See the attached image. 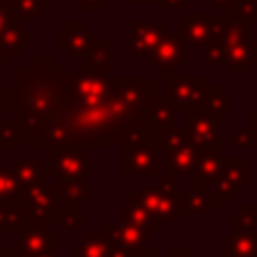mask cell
<instances>
[{
	"instance_id": "6da1fadb",
	"label": "cell",
	"mask_w": 257,
	"mask_h": 257,
	"mask_svg": "<svg viewBox=\"0 0 257 257\" xmlns=\"http://www.w3.org/2000/svg\"><path fill=\"white\" fill-rule=\"evenodd\" d=\"M157 94L159 88L149 82L147 74H110L104 100L86 106L64 104L52 120L70 133L72 145L108 149L112 141H120L131 131V122Z\"/></svg>"
},
{
	"instance_id": "7a4b0ae2",
	"label": "cell",
	"mask_w": 257,
	"mask_h": 257,
	"mask_svg": "<svg viewBox=\"0 0 257 257\" xmlns=\"http://www.w3.org/2000/svg\"><path fill=\"white\" fill-rule=\"evenodd\" d=\"M70 74L56 58L32 56L26 66H14L12 78L2 86V108L24 141L44 122L58 116L64 106Z\"/></svg>"
},
{
	"instance_id": "3957f363",
	"label": "cell",
	"mask_w": 257,
	"mask_h": 257,
	"mask_svg": "<svg viewBox=\"0 0 257 257\" xmlns=\"http://www.w3.org/2000/svg\"><path fill=\"white\" fill-rule=\"evenodd\" d=\"M120 173L122 177H128V175L157 177L159 175L157 147L135 120L131 122V131L120 139Z\"/></svg>"
},
{
	"instance_id": "277c9868",
	"label": "cell",
	"mask_w": 257,
	"mask_h": 257,
	"mask_svg": "<svg viewBox=\"0 0 257 257\" xmlns=\"http://www.w3.org/2000/svg\"><path fill=\"white\" fill-rule=\"evenodd\" d=\"M225 60L233 76H247L257 64V40L249 36V22L239 18L227 20Z\"/></svg>"
},
{
	"instance_id": "5b68a950",
	"label": "cell",
	"mask_w": 257,
	"mask_h": 257,
	"mask_svg": "<svg viewBox=\"0 0 257 257\" xmlns=\"http://www.w3.org/2000/svg\"><path fill=\"white\" fill-rule=\"evenodd\" d=\"M48 175L56 181H76L92 177L94 159L86 155L84 147L78 145H54L48 147Z\"/></svg>"
},
{
	"instance_id": "8992f818",
	"label": "cell",
	"mask_w": 257,
	"mask_h": 257,
	"mask_svg": "<svg viewBox=\"0 0 257 257\" xmlns=\"http://www.w3.org/2000/svg\"><path fill=\"white\" fill-rule=\"evenodd\" d=\"M110 74L112 72L94 70L86 64L76 66L68 78L64 104L86 106V104H96V102L104 100V96L108 92V84H110Z\"/></svg>"
},
{
	"instance_id": "52a82bcc",
	"label": "cell",
	"mask_w": 257,
	"mask_h": 257,
	"mask_svg": "<svg viewBox=\"0 0 257 257\" xmlns=\"http://www.w3.org/2000/svg\"><path fill=\"white\" fill-rule=\"evenodd\" d=\"M135 122L147 133V137L159 149L163 147L167 135L177 126V108L167 100V96L157 94L145 104Z\"/></svg>"
},
{
	"instance_id": "ba28073f",
	"label": "cell",
	"mask_w": 257,
	"mask_h": 257,
	"mask_svg": "<svg viewBox=\"0 0 257 257\" xmlns=\"http://www.w3.org/2000/svg\"><path fill=\"white\" fill-rule=\"evenodd\" d=\"M18 201L24 205V209L28 213V225L48 227L54 223L58 203H56L54 189L48 183V179L32 183V185H24L18 195Z\"/></svg>"
},
{
	"instance_id": "9c48e42d",
	"label": "cell",
	"mask_w": 257,
	"mask_h": 257,
	"mask_svg": "<svg viewBox=\"0 0 257 257\" xmlns=\"http://www.w3.org/2000/svg\"><path fill=\"white\" fill-rule=\"evenodd\" d=\"M163 149L167 153V175L195 177L197 163H199V149L189 141L185 131L175 126L167 135Z\"/></svg>"
},
{
	"instance_id": "30bf717a",
	"label": "cell",
	"mask_w": 257,
	"mask_h": 257,
	"mask_svg": "<svg viewBox=\"0 0 257 257\" xmlns=\"http://www.w3.org/2000/svg\"><path fill=\"white\" fill-rule=\"evenodd\" d=\"M30 46V32L12 12L8 0H0V60L8 66L12 58L20 56Z\"/></svg>"
},
{
	"instance_id": "8fae6325",
	"label": "cell",
	"mask_w": 257,
	"mask_h": 257,
	"mask_svg": "<svg viewBox=\"0 0 257 257\" xmlns=\"http://www.w3.org/2000/svg\"><path fill=\"white\" fill-rule=\"evenodd\" d=\"M249 185V159L245 157H223L219 177L213 185V203L227 205L233 195Z\"/></svg>"
},
{
	"instance_id": "7c38bea8",
	"label": "cell",
	"mask_w": 257,
	"mask_h": 257,
	"mask_svg": "<svg viewBox=\"0 0 257 257\" xmlns=\"http://www.w3.org/2000/svg\"><path fill=\"white\" fill-rule=\"evenodd\" d=\"M185 112V135L197 149L205 147H217L221 145L219 133H221V116L207 112L201 106H189Z\"/></svg>"
},
{
	"instance_id": "4fadbf2b",
	"label": "cell",
	"mask_w": 257,
	"mask_h": 257,
	"mask_svg": "<svg viewBox=\"0 0 257 257\" xmlns=\"http://www.w3.org/2000/svg\"><path fill=\"white\" fill-rule=\"evenodd\" d=\"M187 58H185V42L181 38V34L173 28V30H165L159 38V42L155 44V48L151 50V54L147 56V64L151 68H157L159 74L167 76L171 72H175L177 68L185 66Z\"/></svg>"
},
{
	"instance_id": "5bb4252c",
	"label": "cell",
	"mask_w": 257,
	"mask_h": 257,
	"mask_svg": "<svg viewBox=\"0 0 257 257\" xmlns=\"http://www.w3.org/2000/svg\"><path fill=\"white\" fill-rule=\"evenodd\" d=\"M205 78L201 74H167V100L177 110H187L189 106H195L203 94Z\"/></svg>"
},
{
	"instance_id": "9a60e30c",
	"label": "cell",
	"mask_w": 257,
	"mask_h": 257,
	"mask_svg": "<svg viewBox=\"0 0 257 257\" xmlns=\"http://www.w3.org/2000/svg\"><path fill=\"white\" fill-rule=\"evenodd\" d=\"M157 187H159V205H157V221H169V223H183L187 219L183 197L177 193V177L173 175H157Z\"/></svg>"
},
{
	"instance_id": "2e32d148",
	"label": "cell",
	"mask_w": 257,
	"mask_h": 257,
	"mask_svg": "<svg viewBox=\"0 0 257 257\" xmlns=\"http://www.w3.org/2000/svg\"><path fill=\"white\" fill-rule=\"evenodd\" d=\"M10 247L22 255L36 257V255L54 251L58 247V231L50 227H40V225H28L22 231V235L10 243Z\"/></svg>"
},
{
	"instance_id": "e0dca14e",
	"label": "cell",
	"mask_w": 257,
	"mask_h": 257,
	"mask_svg": "<svg viewBox=\"0 0 257 257\" xmlns=\"http://www.w3.org/2000/svg\"><path fill=\"white\" fill-rule=\"evenodd\" d=\"M213 14L211 10H185V18L177 22L175 30L181 34L183 42L193 48H203L211 38Z\"/></svg>"
},
{
	"instance_id": "ac0fdd59",
	"label": "cell",
	"mask_w": 257,
	"mask_h": 257,
	"mask_svg": "<svg viewBox=\"0 0 257 257\" xmlns=\"http://www.w3.org/2000/svg\"><path fill=\"white\" fill-rule=\"evenodd\" d=\"M167 30V22H147V20H133L128 26V54L133 58H145L151 54L155 44L159 42L161 34Z\"/></svg>"
},
{
	"instance_id": "d6986e66",
	"label": "cell",
	"mask_w": 257,
	"mask_h": 257,
	"mask_svg": "<svg viewBox=\"0 0 257 257\" xmlns=\"http://www.w3.org/2000/svg\"><path fill=\"white\" fill-rule=\"evenodd\" d=\"M92 40H94V32L86 28L82 20H68L64 28L56 32V46L62 48L68 58L84 56Z\"/></svg>"
},
{
	"instance_id": "ffe728a7",
	"label": "cell",
	"mask_w": 257,
	"mask_h": 257,
	"mask_svg": "<svg viewBox=\"0 0 257 257\" xmlns=\"http://www.w3.org/2000/svg\"><path fill=\"white\" fill-rule=\"evenodd\" d=\"M52 189H54V197H56L58 207H62V205L78 207V205H90L94 201V187L90 183H86L84 179L56 181L52 185Z\"/></svg>"
},
{
	"instance_id": "44dd1931",
	"label": "cell",
	"mask_w": 257,
	"mask_h": 257,
	"mask_svg": "<svg viewBox=\"0 0 257 257\" xmlns=\"http://www.w3.org/2000/svg\"><path fill=\"white\" fill-rule=\"evenodd\" d=\"M102 231L106 233L110 243H118V245H124L128 249L145 247L147 239H149V231L147 229L137 227L133 223H126V221H120V223L104 221L102 223Z\"/></svg>"
},
{
	"instance_id": "7402d4cb",
	"label": "cell",
	"mask_w": 257,
	"mask_h": 257,
	"mask_svg": "<svg viewBox=\"0 0 257 257\" xmlns=\"http://www.w3.org/2000/svg\"><path fill=\"white\" fill-rule=\"evenodd\" d=\"M221 161H223L221 145L199 149V163H197V171H195V183L201 185V187H213L217 177H219V171H221Z\"/></svg>"
},
{
	"instance_id": "603a6c76",
	"label": "cell",
	"mask_w": 257,
	"mask_h": 257,
	"mask_svg": "<svg viewBox=\"0 0 257 257\" xmlns=\"http://www.w3.org/2000/svg\"><path fill=\"white\" fill-rule=\"evenodd\" d=\"M181 197H183L185 213L193 215V219L197 223H201L205 219V215H209L213 211V199H211V195L205 193V187L197 185L195 181H193V185H187L185 187V193Z\"/></svg>"
},
{
	"instance_id": "cb8c5ba5",
	"label": "cell",
	"mask_w": 257,
	"mask_h": 257,
	"mask_svg": "<svg viewBox=\"0 0 257 257\" xmlns=\"http://www.w3.org/2000/svg\"><path fill=\"white\" fill-rule=\"evenodd\" d=\"M28 225V213L24 205L16 199H2L0 201V237L8 231H24Z\"/></svg>"
},
{
	"instance_id": "d4e9b609",
	"label": "cell",
	"mask_w": 257,
	"mask_h": 257,
	"mask_svg": "<svg viewBox=\"0 0 257 257\" xmlns=\"http://www.w3.org/2000/svg\"><path fill=\"white\" fill-rule=\"evenodd\" d=\"M223 257H255L257 255V233H231L221 241Z\"/></svg>"
},
{
	"instance_id": "484cf974",
	"label": "cell",
	"mask_w": 257,
	"mask_h": 257,
	"mask_svg": "<svg viewBox=\"0 0 257 257\" xmlns=\"http://www.w3.org/2000/svg\"><path fill=\"white\" fill-rule=\"evenodd\" d=\"M10 167L14 169L22 187L38 183V181H46L50 177L48 169L44 165H40V161L36 157H14V159H10Z\"/></svg>"
},
{
	"instance_id": "4316f807",
	"label": "cell",
	"mask_w": 257,
	"mask_h": 257,
	"mask_svg": "<svg viewBox=\"0 0 257 257\" xmlns=\"http://www.w3.org/2000/svg\"><path fill=\"white\" fill-rule=\"evenodd\" d=\"M108 247H110V241L102 229L100 231H94V229L86 231L84 229L82 239L76 245L74 257H106Z\"/></svg>"
},
{
	"instance_id": "83f0119b",
	"label": "cell",
	"mask_w": 257,
	"mask_h": 257,
	"mask_svg": "<svg viewBox=\"0 0 257 257\" xmlns=\"http://www.w3.org/2000/svg\"><path fill=\"white\" fill-rule=\"evenodd\" d=\"M84 64L102 70V72H112V44L108 38H94L88 50L84 52Z\"/></svg>"
},
{
	"instance_id": "f1b7e54d",
	"label": "cell",
	"mask_w": 257,
	"mask_h": 257,
	"mask_svg": "<svg viewBox=\"0 0 257 257\" xmlns=\"http://www.w3.org/2000/svg\"><path fill=\"white\" fill-rule=\"evenodd\" d=\"M197 106L205 108L207 112L223 116L225 112L231 110V94L225 92L221 84H205L203 94H201Z\"/></svg>"
},
{
	"instance_id": "f546056e",
	"label": "cell",
	"mask_w": 257,
	"mask_h": 257,
	"mask_svg": "<svg viewBox=\"0 0 257 257\" xmlns=\"http://www.w3.org/2000/svg\"><path fill=\"white\" fill-rule=\"evenodd\" d=\"M120 221H126V223H133L137 227H143L147 231H157L159 229V221L131 195L126 203L120 205Z\"/></svg>"
},
{
	"instance_id": "4dcf8cb0",
	"label": "cell",
	"mask_w": 257,
	"mask_h": 257,
	"mask_svg": "<svg viewBox=\"0 0 257 257\" xmlns=\"http://www.w3.org/2000/svg\"><path fill=\"white\" fill-rule=\"evenodd\" d=\"M231 233H249L257 229V203H241L229 215Z\"/></svg>"
},
{
	"instance_id": "1f68e13d",
	"label": "cell",
	"mask_w": 257,
	"mask_h": 257,
	"mask_svg": "<svg viewBox=\"0 0 257 257\" xmlns=\"http://www.w3.org/2000/svg\"><path fill=\"white\" fill-rule=\"evenodd\" d=\"M62 207L64 209H58L56 217H54L56 231H84L86 213L76 207H70V205H62Z\"/></svg>"
},
{
	"instance_id": "d6a6232c",
	"label": "cell",
	"mask_w": 257,
	"mask_h": 257,
	"mask_svg": "<svg viewBox=\"0 0 257 257\" xmlns=\"http://www.w3.org/2000/svg\"><path fill=\"white\" fill-rule=\"evenodd\" d=\"M8 4L20 22H34L48 8V0H8Z\"/></svg>"
},
{
	"instance_id": "836d02e7",
	"label": "cell",
	"mask_w": 257,
	"mask_h": 257,
	"mask_svg": "<svg viewBox=\"0 0 257 257\" xmlns=\"http://www.w3.org/2000/svg\"><path fill=\"white\" fill-rule=\"evenodd\" d=\"M22 191V183L16 177L14 169L8 167H0V201L2 199H16Z\"/></svg>"
},
{
	"instance_id": "e575fe53",
	"label": "cell",
	"mask_w": 257,
	"mask_h": 257,
	"mask_svg": "<svg viewBox=\"0 0 257 257\" xmlns=\"http://www.w3.org/2000/svg\"><path fill=\"white\" fill-rule=\"evenodd\" d=\"M229 147L235 151H253L257 149V135L247 128H233L229 133Z\"/></svg>"
},
{
	"instance_id": "d590c367",
	"label": "cell",
	"mask_w": 257,
	"mask_h": 257,
	"mask_svg": "<svg viewBox=\"0 0 257 257\" xmlns=\"http://www.w3.org/2000/svg\"><path fill=\"white\" fill-rule=\"evenodd\" d=\"M22 143H24L22 133L12 122L0 120V145L4 149H18V147H22Z\"/></svg>"
},
{
	"instance_id": "8d00e7d4",
	"label": "cell",
	"mask_w": 257,
	"mask_h": 257,
	"mask_svg": "<svg viewBox=\"0 0 257 257\" xmlns=\"http://www.w3.org/2000/svg\"><path fill=\"white\" fill-rule=\"evenodd\" d=\"M229 12H231V18L255 22L257 20V2L255 0H237Z\"/></svg>"
},
{
	"instance_id": "74e56055",
	"label": "cell",
	"mask_w": 257,
	"mask_h": 257,
	"mask_svg": "<svg viewBox=\"0 0 257 257\" xmlns=\"http://www.w3.org/2000/svg\"><path fill=\"white\" fill-rule=\"evenodd\" d=\"M157 2V10L165 12V10H179L185 12L189 4H193V0H155Z\"/></svg>"
},
{
	"instance_id": "f35d334b",
	"label": "cell",
	"mask_w": 257,
	"mask_h": 257,
	"mask_svg": "<svg viewBox=\"0 0 257 257\" xmlns=\"http://www.w3.org/2000/svg\"><path fill=\"white\" fill-rule=\"evenodd\" d=\"M110 0H76L74 8L76 10H84V12H100Z\"/></svg>"
},
{
	"instance_id": "ab89813d",
	"label": "cell",
	"mask_w": 257,
	"mask_h": 257,
	"mask_svg": "<svg viewBox=\"0 0 257 257\" xmlns=\"http://www.w3.org/2000/svg\"><path fill=\"white\" fill-rule=\"evenodd\" d=\"M133 251H135V249H128V247H124V245L110 243L106 257H133Z\"/></svg>"
},
{
	"instance_id": "60d3db41",
	"label": "cell",
	"mask_w": 257,
	"mask_h": 257,
	"mask_svg": "<svg viewBox=\"0 0 257 257\" xmlns=\"http://www.w3.org/2000/svg\"><path fill=\"white\" fill-rule=\"evenodd\" d=\"M163 257H195V249L191 247H171L165 251Z\"/></svg>"
},
{
	"instance_id": "b9f144b4",
	"label": "cell",
	"mask_w": 257,
	"mask_h": 257,
	"mask_svg": "<svg viewBox=\"0 0 257 257\" xmlns=\"http://www.w3.org/2000/svg\"><path fill=\"white\" fill-rule=\"evenodd\" d=\"M209 6H211V12H229L231 6L237 2V0H205Z\"/></svg>"
},
{
	"instance_id": "7bdbcfd3",
	"label": "cell",
	"mask_w": 257,
	"mask_h": 257,
	"mask_svg": "<svg viewBox=\"0 0 257 257\" xmlns=\"http://www.w3.org/2000/svg\"><path fill=\"white\" fill-rule=\"evenodd\" d=\"M133 257H159V251L157 249H153V247H139V249H135L133 251Z\"/></svg>"
},
{
	"instance_id": "ee69618b",
	"label": "cell",
	"mask_w": 257,
	"mask_h": 257,
	"mask_svg": "<svg viewBox=\"0 0 257 257\" xmlns=\"http://www.w3.org/2000/svg\"><path fill=\"white\" fill-rule=\"evenodd\" d=\"M10 249H12V247H10ZM12 255H14V257H28V255H22V253H18L16 249H12ZM36 257H58V255H56L54 251H48V253H42V255H36Z\"/></svg>"
},
{
	"instance_id": "f6af8a7d",
	"label": "cell",
	"mask_w": 257,
	"mask_h": 257,
	"mask_svg": "<svg viewBox=\"0 0 257 257\" xmlns=\"http://www.w3.org/2000/svg\"><path fill=\"white\" fill-rule=\"evenodd\" d=\"M2 257H14V255H12V249H10V247L4 249V251H2Z\"/></svg>"
},
{
	"instance_id": "bcb514c9",
	"label": "cell",
	"mask_w": 257,
	"mask_h": 257,
	"mask_svg": "<svg viewBox=\"0 0 257 257\" xmlns=\"http://www.w3.org/2000/svg\"><path fill=\"white\" fill-rule=\"evenodd\" d=\"M122 2H155V0H122Z\"/></svg>"
},
{
	"instance_id": "7dc6e473",
	"label": "cell",
	"mask_w": 257,
	"mask_h": 257,
	"mask_svg": "<svg viewBox=\"0 0 257 257\" xmlns=\"http://www.w3.org/2000/svg\"><path fill=\"white\" fill-rule=\"evenodd\" d=\"M2 157H4V147L0 145V159H2Z\"/></svg>"
},
{
	"instance_id": "c3c4849f",
	"label": "cell",
	"mask_w": 257,
	"mask_h": 257,
	"mask_svg": "<svg viewBox=\"0 0 257 257\" xmlns=\"http://www.w3.org/2000/svg\"><path fill=\"white\" fill-rule=\"evenodd\" d=\"M255 257H257V255H255Z\"/></svg>"
},
{
	"instance_id": "681fc988",
	"label": "cell",
	"mask_w": 257,
	"mask_h": 257,
	"mask_svg": "<svg viewBox=\"0 0 257 257\" xmlns=\"http://www.w3.org/2000/svg\"><path fill=\"white\" fill-rule=\"evenodd\" d=\"M0 239H2V237H0Z\"/></svg>"
},
{
	"instance_id": "f907efd6",
	"label": "cell",
	"mask_w": 257,
	"mask_h": 257,
	"mask_svg": "<svg viewBox=\"0 0 257 257\" xmlns=\"http://www.w3.org/2000/svg\"><path fill=\"white\" fill-rule=\"evenodd\" d=\"M255 66H257V64H255Z\"/></svg>"
},
{
	"instance_id": "816d5d0a",
	"label": "cell",
	"mask_w": 257,
	"mask_h": 257,
	"mask_svg": "<svg viewBox=\"0 0 257 257\" xmlns=\"http://www.w3.org/2000/svg\"><path fill=\"white\" fill-rule=\"evenodd\" d=\"M255 2H257V0H255Z\"/></svg>"
}]
</instances>
